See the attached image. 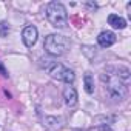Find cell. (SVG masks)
I'll use <instances>...</instances> for the list:
<instances>
[{
    "label": "cell",
    "mask_w": 131,
    "mask_h": 131,
    "mask_svg": "<svg viewBox=\"0 0 131 131\" xmlns=\"http://www.w3.org/2000/svg\"><path fill=\"white\" fill-rule=\"evenodd\" d=\"M42 62H45V65H43V68H45V71L51 76V77H54V79H57V80H62V82H67V83H73L74 82V73H73V70H70V68H67L65 65H62V63H57V62H52V60H42Z\"/></svg>",
    "instance_id": "cell-1"
},
{
    "label": "cell",
    "mask_w": 131,
    "mask_h": 131,
    "mask_svg": "<svg viewBox=\"0 0 131 131\" xmlns=\"http://www.w3.org/2000/svg\"><path fill=\"white\" fill-rule=\"evenodd\" d=\"M46 17L54 28H65L68 22L67 8L59 2H51L46 6Z\"/></svg>",
    "instance_id": "cell-2"
},
{
    "label": "cell",
    "mask_w": 131,
    "mask_h": 131,
    "mask_svg": "<svg viewBox=\"0 0 131 131\" xmlns=\"http://www.w3.org/2000/svg\"><path fill=\"white\" fill-rule=\"evenodd\" d=\"M43 46L46 52H49L51 56H63L70 49V40L60 34H49L45 39Z\"/></svg>",
    "instance_id": "cell-3"
},
{
    "label": "cell",
    "mask_w": 131,
    "mask_h": 131,
    "mask_svg": "<svg viewBox=\"0 0 131 131\" xmlns=\"http://www.w3.org/2000/svg\"><path fill=\"white\" fill-rule=\"evenodd\" d=\"M102 80L106 83V90H108V94L116 99V100H122L125 96H126V86H125V82H122L116 74H102Z\"/></svg>",
    "instance_id": "cell-4"
},
{
    "label": "cell",
    "mask_w": 131,
    "mask_h": 131,
    "mask_svg": "<svg viewBox=\"0 0 131 131\" xmlns=\"http://www.w3.org/2000/svg\"><path fill=\"white\" fill-rule=\"evenodd\" d=\"M37 37H39L37 28H36V26H32V25L26 26V28L23 29V32H22V40H23L25 46H28V48H32V46L36 45Z\"/></svg>",
    "instance_id": "cell-5"
},
{
    "label": "cell",
    "mask_w": 131,
    "mask_h": 131,
    "mask_svg": "<svg viewBox=\"0 0 131 131\" xmlns=\"http://www.w3.org/2000/svg\"><path fill=\"white\" fill-rule=\"evenodd\" d=\"M97 42H99V45H100L102 48H108V46H111V45L116 42V36H114V32H111V31H103V32L99 34Z\"/></svg>",
    "instance_id": "cell-6"
},
{
    "label": "cell",
    "mask_w": 131,
    "mask_h": 131,
    "mask_svg": "<svg viewBox=\"0 0 131 131\" xmlns=\"http://www.w3.org/2000/svg\"><path fill=\"white\" fill-rule=\"evenodd\" d=\"M63 99H65V103H67L68 106H74L77 103V93L73 86H67L63 90Z\"/></svg>",
    "instance_id": "cell-7"
},
{
    "label": "cell",
    "mask_w": 131,
    "mask_h": 131,
    "mask_svg": "<svg viewBox=\"0 0 131 131\" xmlns=\"http://www.w3.org/2000/svg\"><path fill=\"white\" fill-rule=\"evenodd\" d=\"M108 23H110L113 28H116V29H123V28L126 26L125 19H122V17L117 16V14H110V16H108Z\"/></svg>",
    "instance_id": "cell-8"
},
{
    "label": "cell",
    "mask_w": 131,
    "mask_h": 131,
    "mask_svg": "<svg viewBox=\"0 0 131 131\" xmlns=\"http://www.w3.org/2000/svg\"><path fill=\"white\" fill-rule=\"evenodd\" d=\"M83 85H85V91H86L88 94H93V93H94V79H93V76H91L90 73L85 74V77H83Z\"/></svg>",
    "instance_id": "cell-9"
},
{
    "label": "cell",
    "mask_w": 131,
    "mask_h": 131,
    "mask_svg": "<svg viewBox=\"0 0 131 131\" xmlns=\"http://www.w3.org/2000/svg\"><path fill=\"white\" fill-rule=\"evenodd\" d=\"M8 32H9V26H8L6 23H0V36L5 37Z\"/></svg>",
    "instance_id": "cell-10"
},
{
    "label": "cell",
    "mask_w": 131,
    "mask_h": 131,
    "mask_svg": "<svg viewBox=\"0 0 131 131\" xmlns=\"http://www.w3.org/2000/svg\"><path fill=\"white\" fill-rule=\"evenodd\" d=\"M0 73H2V74H3V76H5V77H6V76H8V73H6V71H5V68H3V67H2V65H0Z\"/></svg>",
    "instance_id": "cell-11"
}]
</instances>
